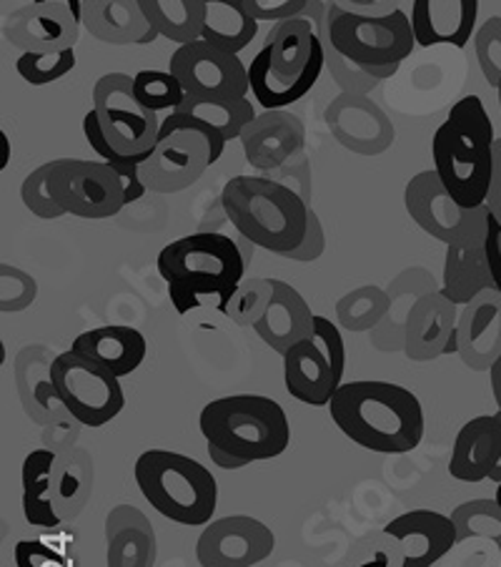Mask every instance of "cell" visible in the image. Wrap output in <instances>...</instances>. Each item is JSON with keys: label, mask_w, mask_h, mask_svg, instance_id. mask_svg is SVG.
<instances>
[{"label": "cell", "mask_w": 501, "mask_h": 567, "mask_svg": "<svg viewBox=\"0 0 501 567\" xmlns=\"http://www.w3.org/2000/svg\"><path fill=\"white\" fill-rule=\"evenodd\" d=\"M328 414L344 437L376 455H406L427 430L419 396L382 380L344 382L331 396Z\"/></svg>", "instance_id": "6da1fadb"}, {"label": "cell", "mask_w": 501, "mask_h": 567, "mask_svg": "<svg viewBox=\"0 0 501 567\" xmlns=\"http://www.w3.org/2000/svg\"><path fill=\"white\" fill-rule=\"evenodd\" d=\"M156 267L178 315L201 309L211 297L223 315L246 279L243 251L231 236L219 231H198L166 244Z\"/></svg>", "instance_id": "7a4b0ae2"}, {"label": "cell", "mask_w": 501, "mask_h": 567, "mask_svg": "<svg viewBox=\"0 0 501 567\" xmlns=\"http://www.w3.org/2000/svg\"><path fill=\"white\" fill-rule=\"evenodd\" d=\"M494 124L479 96H465L431 138L434 172L467 209L487 204L494 176Z\"/></svg>", "instance_id": "3957f363"}, {"label": "cell", "mask_w": 501, "mask_h": 567, "mask_svg": "<svg viewBox=\"0 0 501 567\" xmlns=\"http://www.w3.org/2000/svg\"><path fill=\"white\" fill-rule=\"evenodd\" d=\"M221 204L233 229L253 247L286 257L304 241L309 206L289 186L267 176H233Z\"/></svg>", "instance_id": "277c9868"}, {"label": "cell", "mask_w": 501, "mask_h": 567, "mask_svg": "<svg viewBox=\"0 0 501 567\" xmlns=\"http://www.w3.org/2000/svg\"><path fill=\"white\" fill-rule=\"evenodd\" d=\"M136 485L146 503L171 523L206 527L219 505V485L201 462L171 450L140 452L134 465Z\"/></svg>", "instance_id": "5b68a950"}, {"label": "cell", "mask_w": 501, "mask_h": 567, "mask_svg": "<svg viewBox=\"0 0 501 567\" xmlns=\"http://www.w3.org/2000/svg\"><path fill=\"white\" fill-rule=\"evenodd\" d=\"M203 440L246 462L276 460L291 444L281 404L263 394H231L208 402L198 417Z\"/></svg>", "instance_id": "8992f818"}, {"label": "cell", "mask_w": 501, "mask_h": 567, "mask_svg": "<svg viewBox=\"0 0 501 567\" xmlns=\"http://www.w3.org/2000/svg\"><path fill=\"white\" fill-rule=\"evenodd\" d=\"M226 138L206 121L171 111L160 121L158 144L140 166L148 192L178 194L191 188L223 156Z\"/></svg>", "instance_id": "52a82bcc"}, {"label": "cell", "mask_w": 501, "mask_h": 567, "mask_svg": "<svg viewBox=\"0 0 501 567\" xmlns=\"http://www.w3.org/2000/svg\"><path fill=\"white\" fill-rule=\"evenodd\" d=\"M49 380L55 400L83 427H106L126 408V394L118 377L75 354L73 349L53 359Z\"/></svg>", "instance_id": "ba28073f"}, {"label": "cell", "mask_w": 501, "mask_h": 567, "mask_svg": "<svg viewBox=\"0 0 501 567\" xmlns=\"http://www.w3.org/2000/svg\"><path fill=\"white\" fill-rule=\"evenodd\" d=\"M331 43L354 63L401 65L411 55L416 38L411 18L404 11L364 16L331 3Z\"/></svg>", "instance_id": "9c48e42d"}, {"label": "cell", "mask_w": 501, "mask_h": 567, "mask_svg": "<svg viewBox=\"0 0 501 567\" xmlns=\"http://www.w3.org/2000/svg\"><path fill=\"white\" fill-rule=\"evenodd\" d=\"M404 204L419 229L427 231L434 239L453 247V244L487 241L489 231V209L487 204L479 209H467L453 198L447 186L441 184L439 174L429 168L411 176L406 184Z\"/></svg>", "instance_id": "30bf717a"}, {"label": "cell", "mask_w": 501, "mask_h": 567, "mask_svg": "<svg viewBox=\"0 0 501 567\" xmlns=\"http://www.w3.org/2000/svg\"><path fill=\"white\" fill-rule=\"evenodd\" d=\"M93 111L113 148L123 156H150L158 144V113L140 106L134 93V75L106 73L93 86Z\"/></svg>", "instance_id": "8fae6325"}, {"label": "cell", "mask_w": 501, "mask_h": 567, "mask_svg": "<svg viewBox=\"0 0 501 567\" xmlns=\"http://www.w3.org/2000/svg\"><path fill=\"white\" fill-rule=\"evenodd\" d=\"M51 196L79 219H111L126 204V186L106 161L55 158L49 176Z\"/></svg>", "instance_id": "7c38bea8"}, {"label": "cell", "mask_w": 501, "mask_h": 567, "mask_svg": "<svg viewBox=\"0 0 501 567\" xmlns=\"http://www.w3.org/2000/svg\"><path fill=\"white\" fill-rule=\"evenodd\" d=\"M181 81L188 96L219 99V96H249V69L239 55L226 53L206 41L178 45L168 65Z\"/></svg>", "instance_id": "4fadbf2b"}, {"label": "cell", "mask_w": 501, "mask_h": 567, "mask_svg": "<svg viewBox=\"0 0 501 567\" xmlns=\"http://www.w3.org/2000/svg\"><path fill=\"white\" fill-rule=\"evenodd\" d=\"M276 550V535L267 523L249 515L211 519L196 543L201 567H253Z\"/></svg>", "instance_id": "5bb4252c"}, {"label": "cell", "mask_w": 501, "mask_h": 567, "mask_svg": "<svg viewBox=\"0 0 501 567\" xmlns=\"http://www.w3.org/2000/svg\"><path fill=\"white\" fill-rule=\"evenodd\" d=\"M326 126L338 144L358 156H382L389 151L396 131L379 103L368 96L342 93L326 109Z\"/></svg>", "instance_id": "9a60e30c"}, {"label": "cell", "mask_w": 501, "mask_h": 567, "mask_svg": "<svg viewBox=\"0 0 501 567\" xmlns=\"http://www.w3.org/2000/svg\"><path fill=\"white\" fill-rule=\"evenodd\" d=\"M81 21L59 3H28L3 23L6 41L23 53H55L75 49Z\"/></svg>", "instance_id": "2e32d148"}, {"label": "cell", "mask_w": 501, "mask_h": 567, "mask_svg": "<svg viewBox=\"0 0 501 567\" xmlns=\"http://www.w3.org/2000/svg\"><path fill=\"white\" fill-rule=\"evenodd\" d=\"M384 535L399 545L401 567H434L459 543L451 515L411 509L384 525Z\"/></svg>", "instance_id": "e0dca14e"}, {"label": "cell", "mask_w": 501, "mask_h": 567, "mask_svg": "<svg viewBox=\"0 0 501 567\" xmlns=\"http://www.w3.org/2000/svg\"><path fill=\"white\" fill-rule=\"evenodd\" d=\"M459 307L441 291H429L414 301L404 321V352L414 362H429L449 354L457 337Z\"/></svg>", "instance_id": "ac0fdd59"}, {"label": "cell", "mask_w": 501, "mask_h": 567, "mask_svg": "<svg viewBox=\"0 0 501 567\" xmlns=\"http://www.w3.org/2000/svg\"><path fill=\"white\" fill-rule=\"evenodd\" d=\"M459 357L469 370L489 372L501 357V291H481L459 309Z\"/></svg>", "instance_id": "d6986e66"}, {"label": "cell", "mask_w": 501, "mask_h": 567, "mask_svg": "<svg viewBox=\"0 0 501 567\" xmlns=\"http://www.w3.org/2000/svg\"><path fill=\"white\" fill-rule=\"evenodd\" d=\"M411 28L416 45L467 49L477 33L479 0H414Z\"/></svg>", "instance_id": "ffe728a7"}, {"label": "cell", "mask_w": 501, "mask_h": 567, "mask_svg": "<svg viewBox=\"0 0 501 567\" xmlns=\"http://www.w3.org/2000/svg\"><path fill=\"white\" fill-rule=\"evenodd\" d=\"M283 382L289 394L309 408H328L331 396L344 384L331 359L314 339H304L283 354Z\"/></svg>", "instance_id": "44dd1931"}, {"label": "cell", "mask_w": 501, "mask_h": 567, "mask_svg": "<svg viewBox=\"0 0 501 567\" xmlns=\"http://www.w3.org/2000/svg\"><path fill=\"white\" fill-rule=\"evenodd\" d=\"M501 460V412L465 422L453 440L449 475L459 482L489 480Z\"/></svg>", "instance_id": "7402d4cb"}, {"label": "cell", "mask_w": 501, "mask_h": 567, "mask_svg": "<svg viewBox=\"0 0 501 567\" xmlns=\"http://www.w3.org/2000/svg\"><path fill=\"white\" fill-rule=\"evenodd\" d=\"M81 25L108 45H146L158 38L138 0H83Z\"/></svg>", "instance_id": "603a6c76"}, {"label": "cell", "mask_w": 501, "mask_h": 567, "mask_svg": "<svg viewBox=\"0 0 501 567\" xmlns=\"http://www.w3.org/2000/svg\"><path fill=\"white\" fill-rule=\"evenodd\" d=\"M71 349L75 354L91 359V362H96L103 370L123 380V377L134 374L144 364L148 342L134 327L108 324L79 334L73 339Z\"/></svg>", "instance_id": "cb8c5ba5"}, {"label": "cell", "mask_w": 501, "mask_h": 567, "mask_svg": "<svg viewBox=\"0 0 501 567\" xmlns=\"http://www.w3.org/2000/svg\"><path fill=\"white\" fill-rule=\"evenodd\" d=\"M314 319L316 315H311L306 299L291 284L273 279L271 305L267 315L257 321L253 332L261 337L263 344H269L273 352L283 357L291 347L311 337Z\"/></svg>", "instance_id": "d4e9b609"}, {"label": "cell", "mask_w": 501, "mask_h": 567, "mask_svg": "<svg viewBox=\"0 0 501 567\" xmlns=\"http://www.w3.org/2000/svg\"><path fill=\"white\" fill-rule=\"evenodd\" d=\"M301 18L314 25L321 45H324V59L331 79L344 93H354V96H366L372 93L382 81L392 79V75L399 71V65H362L344 59L342 53L336 51V45L331 43V6L324 0H309Z\"/></svg>", "instance_id": "484cf974"}, {"label": "cell", "mask_w": 501, "mask_h": 567, "mask_svg": "<svg viewBox=\"0 0 501 567\" xmlns=\"http://www.w3.org/2000/svg\"><path fill=\"white\" fill-rule=\"evenodd\" d=\"M241 144L251 166L276 168L304 144V126L289 113L267 111L243 128Z\"/></svg>", "instance_id": "4316f807"}, {"label": "cell", "mask_w": 501, "mask_h": 567, "mask_svg": "<svg viewBox=\"0 0 501 567\" xmlns=\"http://www.w3.org/2000/svg\"><path fill=\"white\" fill-rule=\"evenodd\" d=\"M324 69H326V59H324V45H321L314 59H311V63L306 65V71L301 73L299 79H281V75L273 73L269 49L263 45V49L253 55V61L249 65L251 96L257 99L259 106H263L267 111H281L291 106V103L309 96L311 89L319 83Z\"/></svg>", "instance_id": "83f0119b"}, {"label": "cell", "mask_w": 501, "mask_h": 567, "mask_svg": "<svg viewBox=\"0 0 501 567\" xmlns=\"http://www.w3.org/2000/svg\"><path fill=\"white\" fill-rule=\"evenodd\" d=\"M491 287H494V279H491L487 259V241H469L447 247L439 289L443 297L451 299L457 307H465L471 299L479 297L481 291Z\"/></svg>", "instance_id": "f1b7e54d"}, {"label": "cell", "mask_w": 501, "mask_h": 567, "mask_svg": "<svg viewBox=\"0 0 501 567\" xmlns=\"http://www.w3.org/2000/svg\"><path fill=\"white\" fill-rule=\"evenodd\" d=\"M108 567H154L156 535L136 507H116L106 523Z\"/></svg>", "instance_id": "f546056e"}, {"label": "cell", "mask_w": 501, "mask_h": 567, "mask_svg": "<svg viewBox=\"0 0 501 567\" xmlns=\"http://www.w3.org/2000/svg\"><path fill=\"white\" fill-rule=\"evenodd\" d=\"M55 460H59V452L55 450H31L21 467L25 523L33 527H43V530H55L63 523V517L55 513L51 503Z\"/></svg>", "instance_id": "4dcf8cb0"}, {"label": "cell", "mask_w": 501, "mask_h": 567, "mask_svg": "<svg viewBox=\"0 0 501 567\" xmlns=\"http://www.w3.org/2000/svg\"><path fill=\"white\" fill-rule=\"evenodd\" d=\"M271 55V69L281 79H299L321 49V41L306 18H291L271 28L263 43Z\"/></svg>", "instance_id": "1f68e13d"}, {"label": "cell", "mask_w": 501, "mask_h": 567, "mask_svg": "<svg viewBox=\"0 0 501 567\" xmlns=\"http://www.w3.org/2000/svg\"><path fill=\"white\" fill-rule=\"evenodd\" d=\"M93 493V460L83 447L61 452L53 467L51 503L63 519H73L83 513Z\"/></svg>", "instance_id": "d6a6232c"}, {"label": "cell", "mask_w": 501, "mask_h": 567, "mask_svg": "<svg viewBox=\"0 0 501 567\" xmlns=\"http://www.w3.org/2000/svg\"><path fill=\"white\" fill-rule=\"evenodd\" d=\"M259 35V21L243 0H206L201 41L239 55Z\"/></svg>", "instance_id": "836d02e7"}, {"label": "cell", "mask_w": 501, "mask_h": 567, "mask_svg": "<svg viewBox=\"0 0 501 567\" xmlns=\"http://www.w3.org/2000/svg\"><path fill=\"white\" fill-rule=\"evenodd\" d=\"M160 38L178 45L201 41L206 21V0H138Z\"/></svg>", "instance_id": "e575fe53"}, {"label": "cell", "mask_w": 501, "mask_h": 567, "mask_svg": "<svg viewBox=\"0 0 501 567\" xmlns=\"http://www.w3.org/2000/svg\"><path fill=\"white\" fill-rule=\"evenodd\" d=\"M206 121L208 126H213L226 138V144L233 138H241L243 128L257 118L253 103L249 96H219V99H196L186 96L184 106L178 109Z\"/></svg>", "instance_id": "d590c367"}, {"label": "cell", "mask_w": 501, "mask_h": 567, "mask_svg": "<svg viewBox=\"0 0 501 567\" xmlns=\"http://www.w3.org/2000/svg\"><path fill=\"white\" fill-rule=\"evenodd\" d=\"M83 136H86L88 146L96 151V156H101V161H106L113 172L123 178V186H126V204H136L138 198L148 192L144 178H140V166L146 164L148 156H123L121 151L113 148L106 134H103L101 121L93 109L83 116Z\"/></svg>", "instance_id": "8d00e7d4"}, {"label": "cell", "mask_w": 501, "mask_h": 567, "mask_svg": "<svg viewBox=\"0 0 501 567\" xmlns=\"http://www.w3.org/2000/svg\"><path fill=\"white\" fill-rule=\"evenodd\" d=\"M392 299L379 287H362L338 301V321L352 332H368L379 327L382 319L389 315Z\"/></svg>", "instance_id": "74e56055"}, {"label": "cell", "mask_w": 501, "mask_h": 567, "mask_svg": "<svg viewBox=\"0 0 501 567\" xmlns=\"http://www.w3.org/2000/svg\"><path fill=\"white\" fill-rule=\"evenodd\" d=\"M451 519L457 525V537H484L501 550V507L497 499H469L451 509Z\"/></svg>", "instance_id": "f35d334b"}, {"label": "cell", "mask_w": 501, "mask_h": 567, "mask_svg": "<svg viewBox=\"0 0 501 567\" xmlns=\"http://www.w3.org/2000/svg\"><path fill=\"white\" fill-rule=\"evenodd\" d=\"M134 93L140 101V106H146L154 113L178 111L188 96L181 86V81H178L171 71H156V69L138 71L134 75Z\"/></svg>", "instance_id": "ab89813d"}, {"label": "cell", "mask_w": 501, "mask_h": 567, "mask_svg": "<svg viewBox=\"0 0 501 567\" xmlns=\"http://www.w3.org/2000/svg\"><path fill=\"white\" fill-rule=\"evenodd\" d=\"M273 297V279H243L239 289L226 307L223 315L229 317L236 327H257V321L267 315Z\"/></svg>", "instance_id": "60d3db41"}, {"label": "cell", "mask_w": 501, "mask_h": 567, "mask_svg": "<svg viewBox=\"0 0 501 567\" xmlns=\"http://www.w3.org/2000/svg\"><path fill=\"white\" fill-rule=\"evenodd\" d=\"M75 69V49L55 53H23L18 55L15 71L31 86H49Z\"/></svg>", "instance_id": "b9f144b4"}, {"label": "cell", "mask_w": 501, "mask_h": 567, "mask_svg": "<svg viewBox=\"0 0 501 567\" xmlns=\"http://www.w3.org/2000/svg\"><path fill=\"white\" fill-rule=\"evenodd\" d=\"M49 176H51V161L49 164L33 168V172L23 178L21 198L25 209L33 216H38V219H61V216H65V212L51 196Z\"/></svg>", "instance_id": "7bdbcfd3"}, {"label": "cell", "mask_w": 501, "mask_h": 567, "mask_svg": "<svg viewBox=\"0 0 501 567\" xmlns=\"http://www.w3.org/2000/svg\"><path fill=\"white\" fill-rule=\"evenodd\" d=\"M474 51L479 69L491 89H499L501 83V18L491 16L477 28Z\"/></svg>", "instance_id": "ee69618b"}, {"label": "cell", "mask_w": 501, "mask_h": 567, "mask_svg": "<svg viewBox=\"0 0 501 567\" xmlns=\"http://www.w3.org/2000/svg\"><path fill=\"white\" fill-rule=\"evenodd\" d=\"M38 297V284L31 274L11 267V264H0V309L6 315L28 309Z\"/></svg>", "instance_id": "f6af8a7d"}, {"label": "cell", "mask_w": 501, "mask_h": 567, "mask_svg": "<svg viewBox=\"0 0 501 567\" xmlns=\"http://www.w3.org/2000/svg\"><path fill=\"white\" fill-rule=\"evenodd\" d=\"M311 339H314V342L321 349H324L326 357L331 359V364H334L336 374L344 377V372H346V344H344L342 329H338L331 319L316 315L314 332H311Z\"/></svg>", "instance_id": "bcb514c9"}, {"label": "cell", "mask_w": 501, "mask_h": 567, "mask_svg": "<svg viewBox=\"0 0 501 567\" xmlns=\"http://www.w3.org/2000/svg\"><path fill=\"white\" fill-rule=\"evenodd\" d=\"M13 557L18 567H69L65 555L43 540L15 543Z\"/></svg>", "instance_id": "7dc6e473"}, {"label": "cell", "mask_w": 501, "mask_h": 567, "mask_svg": "<svg viewBox=\"0 0 501 567\" xmlns=\"http://www.w3.org/2000/svg\"><path fill=\"white\" fill-rule=\"evenodd\" d=\"M243 3L259 23H281L304 13L309 0H243Z\"/></svg>", "instance_id": "c3c4849f"}, {"label": "cell", "mask_w": 501, "mask_h": 567, "mask_svg": "<svg viewBox=\"0 0 501 567\" xmlns=\"http://www.w3.org/2000/svg\"><path fill=\"white\" fill-rule=\"evenodd\" d=\"M326 249V236H324V226H321L319 216L314 209H309V229L304 241L299 244V249L286 254V259L294 261H316L321 254Z\"/></svg>", "instance_id": "681fc988"}, {"label": "cell", "mask_w": 501, "mask_h": 567, "mask_svg": "<svg viewBox=\"0 0 501 567\" xmlns=\"http://www.w3.org/2000/svg\"><path fill=\"white\" fill-rule=\"evenodd\" d=\"M487 259L494 279V289L501 291V221L489 212V231H487Z\"/></svg>", "instance_id": "f907efd6"}, {"label": "cell", "mask_w": 501, "mask_h": 567, "mask_svg": "<svg viewBox=\"0 0 501 567\" xmlns=\"http://www.w3.org/2000/svg\"><path fill=\"white\" fill-rule=\"evenodd\" d=\"M487 209L491 216H497V221H501V136L494 141V176H491Z\"/></svg>", "instance_id": "816d5d0a"}, {"label": "cell", "mask_w": 501, "mask_h": 567, "mask_svg": "<svg viewBox=\"0 0 501 567\" xmlns=\"http://www.w3.org/2000/svg\"><path fill=\"white\" fill-rule=\"evenodd\" d=\"M206 444H208V442H206ZM208 455H211L213 465L221 467V470H243L246 465H251V462L236 457V455H231V452L216 447V444H208Z\"/></svg>", "instance_id": "f5cc1de1"}, {"label": "cell", "mask_w": 501, "mask_h": 567, "mask_svg": "<svg viewBox=\"0 0 501 567\" xmlns=\"http://www.w3.org/2000/svg\"><path fill=\"white\" fill-rule=\"evenodd\" d=\"M489 382H491V394H494L497 410L501 412V357L494 362V367L489 370Z\"/></svg>", "instance_id": "db71d44e"}, {"label": "cell", "mask_w": 501, "mask_h": 567, "mask_svg": "<svg viewBox=\"0 0 501 567\" xmlns=\"http://www.w3.org/2000/svg\"><path fill=\"white\" fill-rule=\"evenodd\" d=\"M33 3H59V6H65V8H71L73 16L79 18V21H81V13H83V0H33Z\"/></svg>", "instance_id": "11a10c76"}, {"label": "cell", "mask_w": 501, "mask_h": 567, "mask_svg": "<svg viewBox=\"0 0 501 567\" xmlns=\"http://www.w3.org/2000/svg\"><path fill=\"white\" fill-rule=\"evenodd\" d=\"M494 499H497L499 507H501V482H497V493H494Z\"/></svg>", "instance_id": "9f6ffc18"}, {"label": "cell", "mask_w": 501, "mask_h": 567, "mask_svg": "<svg viewBox=\"0 0 501 567\" xmlns=\"http://www.w3.org/2000/svg\"><path fill=\"white\" fill-rule=\"evenodd\" d=\"M497 91H499V109H501V83H499V89H497Z\"/></svg>", "instance_id": "6f0895ef"}, {"label": "cell", "mask_w": 501, "mask_h": 567, "mask_svg": "<svg viewBox=\"0 0 501 567\" xmlns=\"http://www.w3.org/2000/svg\"><path fill=\"white\" fill-rule=\"evenodd\" d=\"M499 567H501V565H499Z\"/></svg>", "instance_id": "680465c9"}]
</instances>
